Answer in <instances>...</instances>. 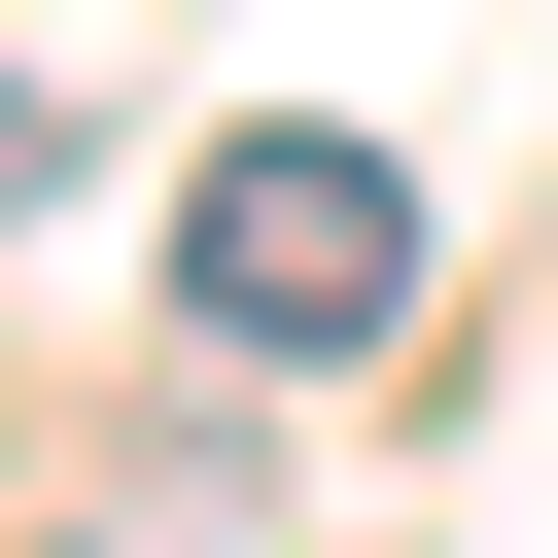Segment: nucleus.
I'll use <instances>...</instances> for the list:
<instances>
[{
  "label": "nucleus",
  "instance_id": "obj_1",
  "mask_svg": "<svg viewBox=\"0 0 558 558\" xmlns=\"http://www.w3.org/2000/svg\"><path fill=\"white\" fill-rule=\"evenodd\" d=\"M174 314L209 349H384L418 314V174L384 140H209L174 174Z\"/></svg>",
  "mask_w": 558,
  "mask_h": 558
}]
</instances>
